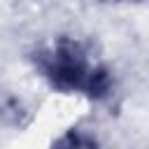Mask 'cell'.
I'll return each mask as SVG.
<instances>
[{
    "label": "cell",
    "instance_id": "1",
    "mask_svg": "<svg viewBox=\"0 0 149 149\" xmlns=\"http://www.w3.org/2000/svg\"><path fill=\"white\" fill-rule=\"evenodd\" d=\"M49 84L65 93H84L100 98L109 91V72L88 54V49L70 37L56 40L35 58Z\"/></svg>",
    "mask_w": 149,
    "mask_h": 149
}]
</instances>
